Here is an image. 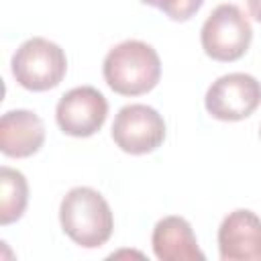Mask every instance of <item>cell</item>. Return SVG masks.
Masks as SVG:
<instances>
[{
	"mask_svg": "<svg viewBox=\"0 0 261 261\" xmlns=\"http://www.w3.org/2000/svg\"><path fill=\"white\" fill-rule=\"evenodd\" d=\"M63 232L84 249L102 247L114 230L112 210L106 198L88 186L71 188L59 204Z\"/></svg>",
	"mask_w": 261,
	"mask_h": 261,
	"instance_id": "1",
	"label": "cell"
},
{
	"mask_svg": "<svg viewBox=\"0 0 261 261\" xmlns=\"http://www.w3.org/2000/svg\"><path fill=\"white\" fill-rule=\"evenodd\" d=\"M102 73L116 94L141 96L157 86L161 77V59L149 43L126 39L106 53Z\"/></svg>",
	"mask_w": 261,
	"mask_h": 261,
	"instance_id": "2",
	"label": "cell"
},
{
	"mask_svg": "<svg viewBox=\"0 0 261 261\" xmlns=\"http://www.w3.org/2000/svg\"><path fill=\"white\" fill-rule=\"evenodd\" d=\"M14 80L31 90V92H45L65 77L67 71V57L65 51L43 37L27 39L12 55L10 61Z\"/></svg>",
	"mask_w": 261,
	"mask_h": 261,
	"instance_id": "3",
	"label": "cell"
},
{
	"mask_svg": "<svg viewBox=\"0 0 261 261\" xmlns=\"http://www.w3.org/2000/svg\"><path fill=\"white\" fill-rule=\"evenodd\" d=\"M251 39V22L237 4H218L200 31L202 49L214 61L241 59L247 53Z\"/></svg>",
	"mask_w": 261,
	"mask_h": 261,
	"instance_id": "4",
	"label": "cell"
},
{
	"mask_svg": "<svg viewBox=\"0 0 261 261\" xmlns=\"http://www.w3.org/2000/svg\"><path fill=\"white\" fill-rule=\"evenodd\" d=\"M204 104L208 114L218 120H243L251 116L261 104V82L243 71L224 73L210 84Z\"/></svg>",
	"mask_w": 261,
	"mask_h": 261,
	"instance_id": "5",
	"label": "cell"
},
{
	"mask_svg": "<svg viewBox=\"0 0 261 261\" xmlns=\"http://www.w3.org/2000/svg\"><path fill=\"white\" fill-rule=\"evenodd\" d=\"M112 141L130 155L151 153L165 141V120L147 104H126L114 116Z\"/></svg>",
	"mask_w": 261,
	"mask_h": 261,
	"instance_id": "6",
	"label": "cell"
},
{
	"mask_svg": "<svg viewBox=\"0 0 261 261\" xmlns=\"http://www.w3.org/2000/svg\"><path fill=\"white\" fill-rule=\"evenodd\" d=\"M108 116V102L94 86H77L65 92L55 108L59 128L69 137H92Z\"/></svg>",
	"mask_w": 261,
	"mask_h": 261,
	"instance_id": "7",
	"label": "cell"
},
{
	"mask_svg": "<svg viewBox=\"0 0 261 261\" xmlns=\"http://www.w3.org/2000/svg\"><path fill=\"white\" fill-rule=\"evenodd\" d=\"M222 261H261V218L247 208L228 212L218 226Z\"/></svg>",
	"mask_w": 261,
	"mask_h": 261,
	"instance_id": "8",
	"label": "cell"
},
{
	"mask_svg": "<svg viewBox=\"0 0 261 261\" xmlns=\"http://www.w3.org/2000/svg\"><path fill=\"white\" fill-rule=\"evenodd\" d=\"M45 143V124L33 110H8L0 118V151L6 157H31Z\"/></svg>",
	"mask_w": 261,
	"mask_h": 261,
	"instance_id": "9",
	"label": "cell"
},
{
	"mask_svg": "<svg viewBox=\"0 0 261 261\" xmlns=\"http://www.w3.org/2000/svg\"><path fill=\"white\" fill-rule=\"evenodd\" d=\"M151 245L161 261H204L192 224L184 216L161 218L153 228Z\"/></svg>",
	"mask_w": 261,
	"mask_h": 261,
	"instance_id": "10",
	"label": "cell"
},
{
	"mask_svg": "<svg viewBox=\"0 0 261 261\" xmlns=\"http://www.w3.org/2000/svg\"><path fill=\"white\" fill-rule=\"evenodd\" d=\"M29 204L27 177L12 167H0V224L16 222Z\"/></svg>",
	"mask_w": 261,
	"mask_h": 261,
	"instance_id": "11",
	"label": "cell"
},
{
	"mask_svg": "<svg viewBox=\"0 0 261 261\" xmlns=\"http://www.w3.org/2000/svg\"><path fill=\"white\" fill-rule=\"evenodd\" d=\"M202 4L204 0H159L157 8L171 20H188L202 8Z\"/></svg>",
	"mask_w": 261,
	"mask_h": 261,
	"instance_id": "12",
	"label": "cell"
},
{
	"mask_svg": "<svg viewBox=\"0 0 261 261\" xmlns=\"http://www.w3.org/2000/svg\"><path fill=\"white\" fill-rule=\"evenodd\" d=\"M247 6H249L251 16H253L257 22H261V0H247Z\"/></svg>",
	"mask_w": 261,
	"mask_h": 261,
	"instance_id": "13",
	"label": "cell"
},
{
	"mask_svg": "<svg viewBox=\"0 0 261 261\" xmlns=\"http://www.w3.org/2000/svg\"><path fill=\"white\" fill-rule=\"evenodd\" d=\"M141 2L143 4H149V6H155V8L159 6V0H141Z\"/></svg>",
	"mask_w": 261,
	"mask_h": 261,
	"instance_id": "14",
	"label": "cell"
},
{
	"mask_svg": "<svg viewBox=\"0 0 261 261\" xmlns=\"http://www.w3.org/2000/svg\"><path fill=\"white\" fill-rule=\"evenodd\" d=\"M259 137H261V130H259Z\"/></svg>",
	"mask_w": 261,
	"mask_h": 261,
	"instance_id": "15",
	"label": "cell"
}]
</instances>
